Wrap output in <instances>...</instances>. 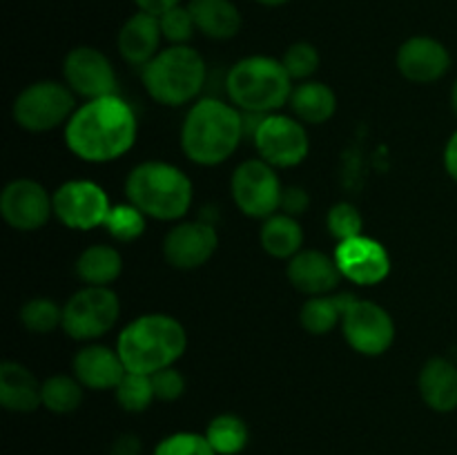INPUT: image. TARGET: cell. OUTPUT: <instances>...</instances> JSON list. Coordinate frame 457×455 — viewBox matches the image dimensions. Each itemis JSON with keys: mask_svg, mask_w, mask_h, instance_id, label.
I'll return each mask as SVG.
<instances>
[{"mask_svg": "<svg viewBox=\"0 0 457 455\" xmlns=\"http://www.w3.org/2000/svg\"><path fill=\"white\" fill-rule=\"evenodd\" d=\"M154 455H217V451L199 433H174L156 444Z\"/></svg>", "mask_w": 457, "mask_h": 455, "instance_id": "e575fe53", "label": "cell"}, {"mask_svg": "<svg viewBox=\"0 0 457 455\" xmlns=\"http://www.w3.org/2000/svg\"><path fill=\"white\" fill-rule=\"evenodd\" d=\"M116 401L123 410L128 413H143L145 409H150L152 401L156 400L154 386H152L150 375L141 373H125V377L120 379L119 386L114 388Z\"/></svg>", "mask_w": 457, "mask_h": 455, "instance_id": "f546056e", "label": "cell"}, {"mask_svg": "<svg viewBox=\"0 0 457 455\" xmlns=\"http://www.w3.org/2000/svg\"><path fill=\"white\" fill-rule=\"evenodd\" d=\"M120 272H123V257L112 245H89L76 259V275L85 285H110L119 279Z\"/></svg>", "mask_w": 457, "mask_h": 455, "instance_id": "d4e9b609", "label": "cell"}, {"mask_svg": "<svg viewBox=\"0 0 457 455\" xmlns=\"http://www.w3.org/2000/svg\"><path fill=\"white\" fill-rule=\"evenodd\" d=\"M65 85L79 96L94 101V98L112 96L116 94V71L110 58L96 47L71 49L62 62Z\"/></svg>", "mask_w": 457, "mask_h": 455, "instance_id": "5bb4252c", "label": "cell"}, {"mask_svg": "<svg viewBox=\"0 0 457 455\" xmlns=\"http://www.w3.org/2000/svg\"><path fill=\"white\" fill-rule=\"evenodd\" d=\"M262 248L275 259H293L299 250H303V230L295 217L279 212L263 219L259 232Z\"/></svg>", "mask_w": 457, "mask_h": 455, "instance_id": "484cf974", "label": "cell"}, {"mask_svg": "<svg viewBox=\"0 0 457 455\" xmlns=\"http://www.w3.org/2000/svg\"><path fill=\"white\" fill-rule=\"evenodd\" d=\"M288 281L293 288L308 297L328 294L337 288L339 272L335 257L320 252V250H299L293 259H288Z\"/></svg>", "mask_w": 457, "mask_h": 455, "instance_id": "ac0fdd59", "label": "cell"}, {"mask_svg": "<svg viewBox=\"0 0 457 455\" xmlns=\"http://www.w3.org/2000/svg\"><path fill=\"white\" fill-rule=\"evenodd\" d=\"M138 123L132 107L116 94L76 107L65 125V143L87 163H110L132 150Z\"/></svg>", "mask_w": 457, "mask_h": 455, "instance_id": "6da1fadb", "label": "cell"}, {"mask_svg": "<svg viewBox=\"0 0 457 455\" xmlns=\"http://www.w3.org/2000/svg\"><path fill=\"white\" fill-rule=\"evenodd\" d=\"M0 214L13 230H40L54 214V196L34 178H16L0 194Z\"/></svg>", "mask_w": 457, "mask_h": 455, "instance_id": "4fadbf2b", "label": "cell"}, {"mask_svg": "<svg viewBox=\"0 0 457 455\" xmlns=\"http://www.w3.org/2000/svg\"><path fill=\"white\" fill-rule=\"evenodd\" d=\"M76 112V98L67 85L38 80L22 89L13 101V120L27 132H49L67 125Z\"/></svg>", "mask_w": 457, "mask_h": 455, "instance_id": "ba28073f", "label": "cell"}, {"mask_svg": "<svg viewBox=\"0 0 457 455\" xmlns=\"http://www.w3.org/2000/svg\"><path fill=\"white\" fill-rule=\"evenodd\" d=\"M83 384L71 375H54L43 382V406L49 413H74L83 401Z\"/></svg>", "mask_w": 457, "mask_h": 455, "instance_id": "f1b7e54d", "label": "cell"}, {"mask_svg": "<svg viewBox=\"0 0 457 455\" xmlns=\"http://www.w3.org/2000/svg\"><path fill=\"white\" fill-rule=\"evenodd\" d=\"M286 71L293 80H308L320 67V52H317L315 45L306 43V40H299L293 43L281 56Z\"/></svg>", "mask_w": 457, "mask_h": 455, "instance_id": "d6a6232c", "label": "cell"}, {"mask_svg": "<svg viewBox=\"0 0 457 455\" xmlns=\"http://www.w3.org/2000/svg\"><path fill=\"white\" fill-rule=\"evenodd\" d=\"M143 85L161 105H186L205 85L204 56L190 45H170L143 67Z\"/></svg>", "mask_w": 457, "mask_h": 455, "instance_id": "8992f818", "label": "cell"}, {"mask_svg": "<svg viewBox=\"0 0 457 455\" xmlns=\"http://www.w3.org/2000/svg\"><path fill=\"white\" fill-rule=\"evenodd\" d=\"M161 22V31H163V38L172 45H187V40L192 38L195 34L196 25H195V18H192L190 9L181 7H172L170 12H165L163 16H159Z\"/></svg>", "mask_w": 457, "mask_h": 455, "instance_id": "d590c367", "label": "cell"}, {"mask_svg": "<svg viewBox=\"0 0 457 455\" xmlns=\"http://www.w3.org/2000/svg\"><path fill=\"white\" fill-rule=\"evenodd\" d=\"M308 208H311V196H308V192L303 190V187H297V186L284 187V194H281V205H279L281 212L297 219L299 214L308 212Z\"/></svg>", "mask_w": 457, "mask_h": 455, "instance_id": "74e56055", "label": "cell"}, {"mask_svg": "<svg viewBox=\"0 0 457 455\" xmlns=\"http://www.w3.org/2000/svg\"><path fill=\"white\" fill-rule=\"evenodd\" d=\"M326 226L328 232L337 241H348L353 236L361 235V228H364V219H361L360 210L355 208L348 201H339L333 208L328 210V217H326Z\"/></svg>", "mask_w": 457, "mask_h": 455, "instance_id": "836d02e7", "label": "cell"}, {"mask_svg": "<svg viewBox=\"0 0 457 455\" xmlns=\"http://www.w3.org/2000/svg\"><path fill=\"white\" fill-rule=\"evenodd\" d=\"M128 201L145 217L177 221L192 205V181L183 170L165 161L138 163L125 181Z\"/></svg>", "mask_w": 457, "mask_h": 455, "instance_id": "277c9868", "label": "cell"}, {"mask_svg": "<svg viewBox=\"0 0 457 455\" xmlns=\"http://www.w3.org/2000/svg\"><path fill=\"white\" fill-rule=\"evenodd\" d=\"M205 437H208L210 446L217 451V455H237L245 449L250 433L239 415L223 413L208 424Z\"/></svg>", "mask_w": 457, "mask_h": 455, "instance_id": "83f0119b", "label": "cell"}, {"mask_svg": "<svg viewBox=\"0 0 457 455\" xmlns=\"http://www.w3.org/2000/svg\"><path fill=\"white\" fill-rule=\"evenodd\" d=\"M254 3L263 4V7H281V4H286L288 0H254Z\"/></svg>", "mask_w": 457, "mask_h": 455, "instance_id": "b9f144b4", "label": "cell"}, {"mask_svg": "<svg viewBox=\"0 0 457 455\" xmlns=\"http://www.w3.org/2000/svg\"><path fill=\"white\" fill-rule=\"evenodd\" d=\"M342 277L351 279L357 285H375L384 281L391 272V257L379 241L370 236H353L348 241H339L335 250Z\"/></svg>", "mask_w": 457, "mask_h": 455, "instance_id": "9a60e30c", "label": "cell"}, {"mask_svg": "<svg viewBox=\"0 0 457 455\" xmlns=\"http://www.w3.org/2000/svg\"><path fill=\"white\" fill-rule=\"evenodd\" d=\"M105 230L114 236L116 241H128L138 239L145 232V214L132 203H120L112 205L110 214L105 219Z\"/></svg>", "mask_w": 457, "mask_h": 455, "instance_id": "1f68e13d", "label": "cell"}, {"mask_svg": "<svg viewBox=\"0 0 457 455\" xmlns=\"http://www.w3.org/2000/svg\"><path fill=\"white\" fill-rule=\"evenodd\" d=\"M0 404L12 413H31L43 406V384L18 361L0 364Z\"/></svg>", "mask_w": 457, "mask_h": 455, "instance_id": "44dd1931", "label": "cell"}, {"mask_svg": "<svg viewBox=\"0 0 457 455\" xmlns=\"http://www.w3.org/2000/svg\"><path fill=\"white\" fill-rule=\"evenodd\" d=\"M161 38L163 31H161L159 16L137 12L123 22L116 45L123 61H128L129 65L145 67L161 52Z\"/></svg>", "mask_w": 457, "mask_h": 455, "instance_id": "ffe728a7", "label": "cell"}, {"mask_svg": "<svg viewBox=\"0 0 457 455\" xmlns=\"http://www.w3.org/2000/svg\"><path fill=\"white\" fill-rule=\"evenodd\" d=\"M451 105H453V112L457 114V80L453 85V92H451Z\"/></svg>", "mask_w": 457, "mask_h": 455, "instance_id": "7bdbcfd3", "label": "cell"}, {"mask_svg": "<svg viewBox=\"0 0 457 455\" xmlns=\"http://www.w3.org/2000/svg\"><path fill=\"white\" fill-rule=\"evenodd\" d=\"M344 337L353 351L366 357L384 355L395 342V321L379 303L353 299L342 319Z\"/></svg>", "mask_w": 457, "mask_h": 455, "instance_id": "8fae6325", "label": "cell"}, {"mask_svg": "<svg viewBox=\"0 0 457 455\" xmlns=\"http://www.w3.org/2000/svg\"><path fill=\"white\" fill-rule=\"evenodd\" d=\"M226 89L239 110L248 114H272L290 101L293 79L277 58L248 56L228 71Z\"/></svg>", "mask_w": 457, "mask_h": 455, "instance_id": "5b68a950", "label": "cell"}, {"mask_svg": "<svg viewBox=\"0 0 457 455\" xmlns=\"http://www.w3.org/2000/svg\"><path fill=\"white\" fill-rule=\"evenodd\" d=\"M71 368H74V377L92 391L116 388L128 373L119 351H112L101 343H89V346L80 348L76 352Z\"/></svg>", "mask_w": 457, "mask_h": 455, "instance_id": "d6986e66", "label": "cell"}, {"mask_svg": "<svg viewBox=\"0 0 457 455\" xmlns=\"http://www.w3.org/2000/svg\"><path fill=\"white\" fill-rule=\"evenodd\" d=\"M445 165H446V172L451 174V178H455L457 181V132L449 138V143H446Z\"/></svg>", "mask_w": 457, "mask_h": 455, "instance_id": "60d3db41", "label": "cell"}, {"mask_svg": "<svg viewBox=\"0 0 457 455\" xmlns=\"http://www.w3.org/2000/svg\"><path fill=\"white\" fill-rule=\"evenodd\" d=\"M259 156L272 168H295L308 156V134L302 120L284 114L262 116L253 132Z\"/></svg>", "mask_w": 457, "mask_h": 455, "instance_id": "30bf717a", "label": "cell"}, {"mask_svg": "<svg viewBox=\"0 0 457 455\" xmlns=\"http://www.w3.org/2000/svg\"><path fill=\"white\" fill-rule=\"evenodd\" d=\"M134 4L138 7V12L152 13V16H163L165 12L181 4V0H134Z\"/></svg>", "mask_w": 457, "mask_h": 455, "instance_id": "ab89813d", "label": "cell"}, {"mask_svg": "<svg viewBox=\"0 0 457 455\" xmlns=\"http://www.w3.org/2000/svg\"><path fill=\"white\" fill-rule=\"evenodd\" d=\"M196 29L212 40L235 38L241 29V13L232 0H190Z\"/></svg>", "mask_w": 457, "mask_h": 455, "instance_id": "603a6c76", "label": "cell"}, {"mask_svg": "<svg viewBox=\"0 0 457 455\" xmlns=\"http://www.w3.org/2000/svg\"><path fill=\"white\" fill-rule=\"evenodd\" d=\"M119 315L120 302L110 285H85L62 306L61 328L76 342H89L110 333Z\"/></svg>", "mask_w": 457, "mask_h": 455, "instance_id": "52a82bcc", "label": "cell"}, {"mask_svg": "<svg viewBox=\"0 0 457 455\" xmlns=\"http://www.w3.org/2000/svg\"><path fill=\"white\" fill-rule=\"evenodd\" d=\"M288 103L297 119L311 125L326 123V120L333 119L335 110H337L335 92L320 80H303L302 85L293 89Z\"/></svg>", "mask_w": 457, "mask_h": 455, "instance_id": "cb8c5ba5", "label": "cell"}, {"mask_svg": "<svg viewBox=\"0 0 457 455\" xmlns=\"http://www.w3.org/2000/svg\"><path fill=\"white\" fill-rule=\"evenodd\" d=\"M420 395L428 409L451 413L457 409V366L445 357H433L420 370Z\"/></svg>", "mask_w": 457, "mask_h": 455, "instance_id": "7402d4cb", "label": "cell"}, {"mask_svg": "<svg viewBox=\"0 0 457 455\" xmlns=\"http://www.w3.org/2000/svg\"><path fill=\"white\" fill-rule=\"evenodd\" d=\"M152 377V386H154V395L156 400L161 401H174L186 393V377L179 373L174 366L163 370H156Z\"/></svg>", "mask_w": 457, "mask_h": 455, "instance_id": "8d00e7d4", "label": "cell"}, {"mask_svg": "<svg viewBox=\"0 0 457 455\" xmlns=\"http://www.w3.org/2000/svg\"><path fill=\"white\" fill-rule=\"evenodd\" d=\"M353 294H320V297H311L302 306L299 312V321H302L303 330L311 335H326L335 330V326L342 324L344 312L351 306Z\"/></svg>", "mask_w": 457, "mask_h": 455, "instance_id": "4316f807", "label": "cell"}, {"mask_svg": "<svg viewBox=\"0 0 457 455\" xmlns=\"http://www.w3.org/2000/svg\"><path fill=\"white\" fill-rule=\"evenodd\" d=\"M143 453V442L141 437L134 435V433H123V435L116 437L110 444L107 455H141Z\"/></svg>", "mask_w": 457, "mask_h": 455, "instance_id": "f35d334b", "label": "cell"}, {"mask_svg": "<svg viewBox=\"0 0 457 455\" xmlns=\"http://www.w3.org/2000/svg\"><path fill=\"white\" fill-rule=\"evenodd\" d=\"M244 132V116L235 105L204 98L186 114L181 125V150L192 163L210 168L235 154Z\"/></svg>", "mask_w": 457, "mask_h": 455, "instance_id": "7a4b0ae2", "label": "cell"}, {"mask_svg": "<svg viewBox=\"0 0 457 455\" xmlns=\"http://www.w3.org/2000/svg\"><path fill=\"white\" fill-rule=\"evenodd\" d=\"M110 210L112 203L107 192L94 181L76 178L62 183L54 192V217L71 230H92L105 226Z\"/></svg>", "mask_w": 457, "mask_h": 455, "instance_id": "7c38bea8", "label": "cell"}, {"mask_svg": "<svg viewBox=\"0 0 457 455\" xmlns=\"http://www.w3.org/2000/svg\"><path fill=\"white\" fill-rule=\"evenodd\" d=\"M449 49L428 36H413L397 49V70L411 83H436L449 71Z\"/></svg>", "mask_w": 457, "mask_h": 455, "instance_id": "e0dca14e", "label": "cell"}, {"mask_svg": "<svg viewBox=\"0 0 457 455\" xmlns=\"http://www.w3.org/2000/svg\"><path fill=\"white\" fill-rule=\"evenodd\" d=\"M186 328L163 312L137 317L120 330L116 342L125 368L141 375H154L156 370L174 366L186 352Z\"/></svg>", "mask_w": 457, "mask_h": 455, "instance_id": "3957f363", "label": "cell"}, {"mask_svg": "<svg viewBox=\"0 0 457 455\" xmlns=\"http://www.w3.org/2000/svg\"><path fill=\"white\" fill-rule=\"evenodd\" d=\"M219 245L217 230L210 223H179L165 235L163 257L177 270H195L210 261Z\"/></svg>", "mask_w": 457, "mask_h": 455, "instance_id": "2e32d148", "label": "cell"}, {"mask_svg": "<svg viewBox=\"0 0 457 455\" xmlns=\"http://www.w3.org/2000/svg\"><path fill=\"white\" fill-rule=\"evenodd\" d=\"M21 321L29 333L47 335L62 326V308L47 297L29 299L21 308Z\"/></svg>", "mask_w": 457, "mask_h": 455, "instance_id": "4dcf8cb0", "label": "cell"}, {"mask_svg": "<svg viewBox=\"0 0 457 455\" xmlns=\"http://www.w3.org/2000/svg\"><path fill=\"white\" fill-rule=\"evenodd\" d=\"M230 190L237 208L253 219H268L277 214L284 194L275 168L263 159L244 161L232 174Z\"/></svg>", "mask_w": 457, "mask_h": 455, "instance_id": "9c48e42d", "label": "cell"}]
</instances>
